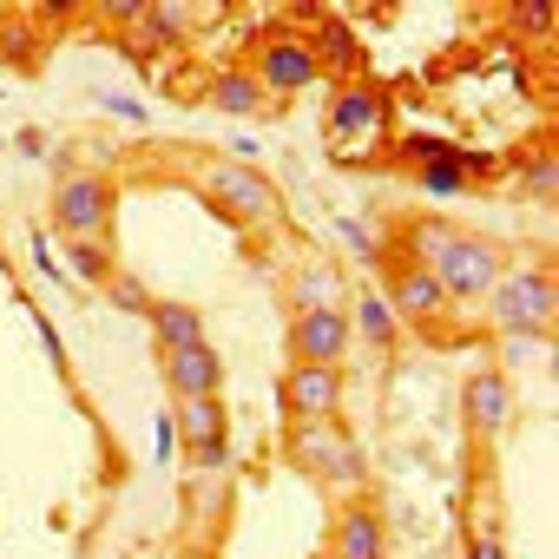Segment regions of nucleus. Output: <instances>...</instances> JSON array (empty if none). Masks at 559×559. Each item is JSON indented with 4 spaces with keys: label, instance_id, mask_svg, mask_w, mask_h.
<instances>
[{
    "label": "nucleus",
    "instance_id": "1",
    "mask_svg": "<svg viewBox=\"0 0 559 559\" xmlns=\"http://www.w3.org/2000/svg\"><path fill=\"white\" fill-rule=\"evenodd\" d=\"M408 257L441 284V297L448 304H480L493 284H500V243L493 237H480V230H461V224H415L408 230Z\"/></svg>",
    "mask_w": 559,
    "mask_h": 559
},
{
    "label": "nucleus",
    "instance_id": "2",
    "mask_svg": "<svg viewBox=\"0 0 559 559\" xmlns=\"http://www.w3.org/2000/svg\"><path fill=\"white\" fill-rule=\"evenodd\" d=\"M382 276H389V290H382V304L395 310V323L402 330H415L421 343H461V323H454V304L441 297V284L408 257V250H395V257H382Z\"/></svg>",
    "mask_w": 559,
    "mask_h": 559
},
{
    "label": "nucleus",
    "instance_id": "3",
    "mask_svg": "<svg viewBox=\"0 0 559 559\" xmlns=\"http://www.w3.org/2000/svg\"><path fill=\"white\" fill-rule=\"evenodd\" d=\"M493 304V330L513 343H552V310H559V284H552V263H526L513 276L487 290Z\"/></svg>",
    "mask_w": 559,
    "mask_h": 559
},
{
    "label": "nucleus",
    "instance_id": "4",
    "mask_svg": "<svg viewBox=\"0 0 559 559\" xmlns=\"http://www.w3.org/2000/svg\"><path fill=\"white\" fill-rule=\"evenodd\" d=\"M284 448H290V461H297L310 480H323V487H362V480H369V461H362V448H356V435H349L343 421H297Z\"/></svg>",
    "mask_w": 559,
    "mask_h": 559
},
{
    "label": "nucleus",
    "instance_id": "5",
    "mask_svg": "<svg viewBox=\"0 0 559 559\" xmlns=\"http://www.w3.org/2000/svg\"><path fill=\"white\" fill-rule=\"evenodd\" d=\"M204 198L217 204V217L230 224H276L284 217V198H276V185L243 165V158H204Z\"/></svg>",
    "mask_w": 559,
    "mask_h": 559
},
{
    "label": "nucleus",
    "instance_id": "6",
    "mask_svg": "<svg viewBox=\"0 0 559 559\" xmlns=\"http://www.w3.org/2000/svg\"><path fill=\"white\" fill-rule=\"evenodd\" d=\"M112 178L106 171H67L53 185V237L60 243H80V237H106L112 230Z\"/></svg>",
    "mask_w": 559,
    "mask_h": 559
},
{
    "label": "nucleus",
    "instance_id": "7",
    "mask_svg": "<svg viewBox=\"0 0 559 559\" xmlns=\"http://www.w3.org/2000/svg\"><path fill=\"white\" fill-rule=\"evenodd\" d=\"M243 67L257 73V86H263L270 99L310 93V86L323 80V67H317V47H310V34H290V27H270V34L257 40V53H250Z\"/></svg>",
    "mask_w": 559,
    "mask_h": 559
},
{
    "label": "nucleus",
    "instance_id": "8",
    "mask_svg": "<svg viewBox=\"0 0 559 559\" xmlns=\"http://www.w3.org/2000/svg\"><path fill=\"white\" fill-rule=\"evenodd\" d=\"M178 441L191 454V467L217 474L230 461V408L224 395H204V402H178Z\"/></svg>",
    "mask_w": 559,
    "mask_h": 559
},
{
    "label": "nucleus",
    "instance_id": "9",
    "mask_svg": "<svg viewBox=\"0 0 559 559\" xmlns=\"http://www.w3.org/2000/svg\"><path fill=\"white\" fill-rule=\"evenodd\" d=\"M276 402H284L290 428H297V421H336V415H343V369L297 362L284 382H276Z\"/></svg>",
    "mask_w": 559,
    "mask_h": 559
},
{
    "label": "nucleus",
    "instance_id": "10",
    "mask_svg": "<svg viewBox=\"0 0 559 559\" xmlns=\"http://www.w3.org/2000/svg\"><path fill=\"white\" fill-rule=\"evenodd\" d=\"M349 310H297L290 317V356L297 362H317V369H343L349 356Z\"/></svg>",
    "mask_w": 559,
    "mask_h": 559
},
{
    "label": "nucleus",
    "instance_id": "11",
    "mask_svg": "<svg viewBox=\"0 0 559 559\" xmlns=\"http://www.w3.org/2000/svg\"><path fill=\"white\" fill-rule=\"evenodd\" d=\"M461 421H467L474 441H500L507 421H513V382L500 369H474L461 382Z\"/></svg>",
    "mask_w": 559,
    "mask_h": 559
},
{
    "label": "nucleus",
    "instance_id": "12",
    "mask_svg": "<svg viewBox=\"0 0 559 559\" xmlns=\"http://www.w3.org/2000/svg\"><path fill=\"white\" fill-rule=\"evenodd\" d=\"M382 119H389V93L376 80H336L330 86V106H323V132L330 139H356V132H369Z\"/></svg>",
    "mask_w": 559,
    "mask_h": 559
},
{
    "label": "nucleus",
    "instance_id": "13",
    "mask_svg": "<svg viewBox=\"0 0 559 559\" xmlns=\"http://www.w3.org/2000/svg\"><path fill=\"white\" fill-rule=\"evenodd\" d=\"M165 389L171 402H204V395H224V356L211 343H191V349H165Z\"/></svg>",
    "mask_w": 559,
    "mask_h": 559
},
{
    "label": "nucleus",
    "instance_id": "14",
    "mask_svg": "<svg viewBox=\"0 0 559 559\" xmlns=\"http://www.w3.org/2000/svg\"><path fill=\"white\" fill-rule=\"evenodd\" d=\"M323 552H336V559H389V526H382V513L376 507H343L336 520H330V546Z\"/></svg>",
    "mask_w": 559,
    "mask_h": 559
},
{
    "label": "nucleus",
    "instance_id": "15",
    "mask_svg": "<svg viewBox=\"0 0 559 559\" xmlns=\"http://www.w3.org/2000/svg\"><path fill=\"white\" fill-rule=\"evenodd\" d=\"M204 106H211V112H224V119H250V112H263V106H270V93L257 86V73H250V67H217V73L204 80Z\"/></svg>",
    "mask_w": 559,
    "mask_h": 559
},
{
    "label": "nucleus",
    "instance_id": "16",
    "mask_svg": "<svg viewBox=\"0 0 559 559\" xmlns=\"http://www.w3.org/2000/svg\"><path fill=\"white\" fill-rule=\"evenodd\" d=\"M343 290H349V284H343V263H330V257H310V263L290 276V304H297V310H349Z\"/></svg>",
    "mask_w": 559,
    "mask_h": 559
},
{
    "label": "nucleus",
    "instance_id": "17",
    "mask_svg": "<svg viewBox=\"0 0 559 559\" xmlns=\"http://www.w3.org/2000/svg\"><path fill=\"white\" fill-rule=\"evenodd\" d=\"M145 323H152V336H158V356L204 343V310H191V304H178V297H158V304L145 310Z\"/></svg>",
    "mask_w": 559,
    "mask_h": 559
},
{
    "label": "nucleus",
    "instance_id": "18",
    "mask_svg": "<svg viewBox=\"0 0 559 559\" xmlns=\"http://www.w3.org/2000/svg\"><path fill=\"white\" fill-rule=\"evenodd\" d=\"M349 330H362V343H369L376 356H395V349H402V323H395V310L382 304V290H362V297H356Z\"/></svg>",
    "mask_w": 559,
    "mask_h": 559
},
{
    "label": "nucleus",
    "instance_id": "19",
    "mask_svg": "<svg viewBox=\"0 0 559 559\" xmlns=\"http://www.w3.org/2000/svg\"><path fill=\"white\" fill-rule=\"evenodd\" d=\"M139 34H145L152 47H185V40H191V8H185V0H158V8H145Z\"/></svg>",
    "mask_w": 559,
    "mask_h": 559
},
{
    "label": "nucleus",
    "instance_id": "20",
    "mask_svg": "<svg viewBox=\"0 0 559 559\" xmlns=\"http://www.w3.org/2000/svg\"><path fill=\"white\" fill-rule=\"evenodd\" d=\"M67 257H73V276H80V284H93V290H106V276L119 270V257H112L106 237H80V243H67Z\"/></svg>",
    "mask_w": 559,
    "mask_h": 559
},
{
    "label": "nucleus",
    "instance_id": "21",
    "mask_svg": "<svg viewBox=\"0 0 559 559\" xmlns=\"http://www.w3.org/2000/svg\"><path fill=\"white\" fill-rule=\"evenodd\" d=\"M99 297H106L112 310H126V317H145V310L158 304V297L145 290V276H132V270H112V276H106V290H99Z\"/></svg>",
    "mask_w": 559,
    "mask_h": 559
},
{
    "label": "nucleus",
    "instance_id": "22",
    "mask_svg": "<svg viewBox=\"0 0 559 559\" xmlns=\"http://www.w3.org/2000/svg\"><path fill=\"white\" fill-rule=\"evenodd\" d=\"M520 185H526V198H533V204H552V198H559V158H552V152L520 158Z\"/></svg>",
    "mask_w": 559,
    "mask_h": 559
},
{
    "label": "nucleus",
    "instance_id": "23",
    "mask_svg": "<svg viewBox=\"0 0 559 559\" xmlns=\"http://www.w3.org/2000/svg\"><path fill=\"white\" fill-rule=\"evenodd\" d=\"M513 27L526 40H546L552 34V0H526V8H513Z\"/></svg>",
    "mask_w": 559,
    "mask_h": 559
},
{
    "label": "nucleus",
    "instance_id": "24",
    "mask_svg": "<svg viewBox=\"0 0 559 559\" xmlns=\"http://www.w3.org/2000/svg\"><path fill=\"white\" fill-rule=\"evenodd\" d=\"M93 99H99V106H106V112H112V119H132V126H145V106H139V99H132V93H112V86H99V93H93Z\"/></svg>",
    "mask_w": 559,
    "mask_h": 559
},
{
    "label": "nucleus",
    "instance_id": "25",
    "mask_svg": "<svg viewBox=\"0 0 559 559\" xmlns=\"http://www.w3.org/2000/svg\"><path fill=\"white\" fill-rule=\"evenodd\" d=\"M467 559H513V552L500 546V533H487V526H480V533H467Z\"/></svg>",
    "mask_w": 559,
    "mask_h": 559
},
{
    "label": "nucleus",
    "instance_id": "26",
    "mask_svg": "<svg viewBox=\"0 0 559 559\" xmlns=\"http://www.w3.org/2000/svg\"><path fill=\"white\" fill-rule=\"evenodd\" d=\"M106 21H112V27H139V21H145V0H112Z\"/></svg>",
    "mask_w": 559,
    "mask_h": 559
},
{
    "label": "nucleus",
    "instance_id": "27",
    "mask_svg": "<svg viewBox=\"0 0 559 559\" xmlns=\"http://www.w3.org/2000/svg\"><path fill=\"white\" fill-rule=\"evenodd\" d=\"M14 152H21V158H40V152H47V132H40V126H21V132H14Z\"/></svg>",
    "mask_w": 559,
    "mask_h": 559
},
{
    "label": "nucleus",
    "instance_id": "28",
    "mask_svg": "<svg viewBox=\"0 0 559 559\" xmlns=\"http://www.w3.org/2000/svg\"><path fill=\"white\" fill-rule=\"evenodd\" d=\"M323 559H336V552H323Z\"/></svg>",
    "mask_w": 559,
    "mask_h": 559
}]
</instances>
